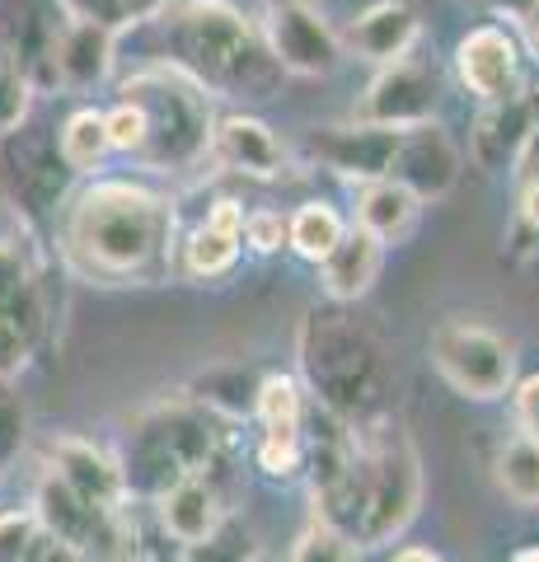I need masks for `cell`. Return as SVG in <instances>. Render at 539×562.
I'll return each mask as SVG.
<instances>
[{
	"mask_svg": "<svg viewBox=\"0 0 539 562\" xmlns=\"http://www.w3.org/2000/svg\"><path fill=\"white\" fill-rule=\"evenodd\" d=\"M117 99L132 103L136 122H142L136 150L127 155L132 165H142L146 173H193L198 165L212 160V94L193 76H183L179 66H142L136 76L123 80Z\"/></svg>",
	"mask_w": 539,
	"mask_h": 562,
	"instance_id": "5b68a950",
	"label": "cell"
},
{
	"mask_svg": "<svg viewBox=\"0 0 539 562\" xmlns=\"http://www.w3.org/2000/svg\"><path fill=\"white\" fill-rule=\"evenodd\" d=\"M216 450H221L216 413H206L193 398L165 403V408L136 417L132 431L123 436V454H117L127 502L132 497L136 502H160L183 473L212 469Z\"/></svg>",
	"mask_w": 539,
	"mask_h": 562,
	"instance_id": "8992f818",
	"label": "cell"
},
{
	"mask_svg": "<svg viewBox=\"0 0 539 562\" xmlns=\"http://www.w3.org/2000/svg\"><path fill=\"white\" fill-rule=\"evenodd\" d=\"M423 512V454L394 417L357 427V450L338 483L315 492V516L357 549H390Z\"/></svg>",
	"mask_w": 539,
	"mask_h": 562,
	"instance_id": "7a4b0ae2",
	"label": "cell"
},
{
	"mask_svg": "<svg viewBox=\"0 0 539 562\" xmlns=\"http://www.w3.org/2000/svg\"><path fill=\"white\" fill-rule=\"evenodd\" d=\"M347 231V221H343V211L334 202H301L287 216V249L291 254H301L305 262H319L334 244L343 239Z\"/></svg>",
	"mask_w": 539,
	"mask_h": 562,
	"instance_id": "4316f807",
	"label": "cell"
},
{
	"mask_svg": "<svg viewBox=\"0 0 539 562\" xmlns=\"http://www.w3.org/2000/svg\"><path fill=\"white\" fill-rule=\"evenodd\" d=\"M287 562H357V543L347 539L343 530H334L328 520H310L305 530H301V539L291 543V553H287Z\"/></svg>",
	"mask_w": 539,
	"mask_h": 562,
	"instance_id": "4dcf8cb0",
	"label": "cell"
},
{
	"mask_svg": "<svg viewBox=\"0 0 539 562\" xmlns=\"http://www.w3.org/2000/svg\"><path fill=\"white\" fill-rule=\"evenodd\" d=\"M245 206L235 198H221L212 202V211L188 231V239H179V249H173V268H183L188 277L198 281H216L225 272H235L239 254H245Z\"/></svg>",
	"mask_w": 539,
	"mask_h": 562,
	"instance_id": "2e32d148",
	"label": "cell"
},
{
	"mask_svg": "<svg viewBox=\"0 0 539 562\" xmlns=\"http://www.w3.org/2000/svg\"><path fill=\"white\" fill-rule=\"evenodd\" d=\"M258 384H263V375H254L249 366H212V371L188 380L183 398L202 403V408L216 417H254Z\"/></svg>",
	"mask_w": 539,
	"mask_h": 562,
	"instance_id": "d4e9b609",
	"label": "cell"
},
{
	"mask_svg": "<svg viewBox=\"0 0 539 562\" xmlns=\"http://www.w3.org/2000/svg\"><path fill=\"white\" fill-rule=\"evenodd\" d=\"M254 562H272V558L268 553H254Z\"/></svg>",
	"mask_w": 539,
	"mask_h": 562,
	"instance_id": "bcb514c9",
	"label": "cell"
},
{
	"mask_svg": "<svg viewBox=\"0 0 539 562\" xmlns=\"http://www.w3.org/2000/svg\"><path fill=\"white\" fill-rule=\"evenodd\" d=\"M258 38L272 52V61L287 76H334L343 61V33L328 24V14L310 0H272L263 10Z\"/></svg>",
	"mask_w": 539,
	"mask_h": 562,
	"instance_id": "9c48e42d",
	"label": "cell"
},
{
	"mask_svg": "<svg viewBox=\"0 0 539 562\" xmlns=\"http://www.w3.org/2000/svg\"><path fill=\"white\" fill-rule=\"evenodd\" d=\"M520 216H526L535 231H539V179L530 188H520Z\"/></svg>",
	"mask_w": 539,
	"mask_h": 562,
	"instance_id": "60d3db41",
	"label": "cell"
},
{
	"mask_svg": "<svg viewBox=\"0 0 539 562\" xmlns=\"http://www.w3.org/2000/svg\"><path fill=\"white\" fill-rule=\"evenodd\" d=\"M520 29H526V38L539 47V0H530V10L520 14Z\"/></svg>",
	"mask_w": 539,
	"mask_h": 562,
	"instance_id": "7bdbcfd3",
	"label": "cell"
},
{
	"mask_svg": "<svg viewBox=\"0 0 539 562\" xmlns=\"http://www.w3.org/2000/svg\"><path fill=\"white\" fill-rule=\"evenodd\" d=\"M423 198L408 192L398 179H375V183H361L357 188V225L371 231L380 244H404L413 231H417V216H423Z\"/></svg>",
	"mask_w": 539,
	"mask_h": 562,
	"instance_id": "cb8c5ba5",
	"label": "cell"
},
{
	"mask_svg": "<svg viewBox=\"0 0 539 562\" xmlns=\"http://www.w3.org/2000/svg\"><path fill=\"white\" fill-rule=\"evenodd\" d=\"M460 173H464V150L456 146V136H450L437 117L398 132L390 179H398L423 202H441L446 192L460 183Z\"/></svg>",
	"mask_w": 539,
	"mask_h": 562,
	"instance_id": "4fadbf2b",
	"label": "cell"
},
{
	"mask_svg": "<svg viewBox=\"0 0 539 562\" xmlns=\"http://www.w3.org/2000/svg\"><path fill=\"white\" fill-rule=\"evenodd\" d=\"M512 398H516V422H520V431L539 441V375L512 384Z\"/></svg>",
	"mask_w": 539,
	"mask_h": 562,
	"instance_id": "74e56055",
	"label": "cell"
},
{
	"mask_svg": "<svg viewBox=\"0 0 539 562\" xmlns=\"http://www.w3.org/2000/svg\"><path fill=\"white\" fill-rule=\"evenodd\" d=\"M456 76L479 103H497L526 90L520 80V43L512 29L479 24L456 43Z\"/></svg>",
	"mask_w": 539,
	"mask_h": 562,
	"instance_id": "5bb4252c",
	"label": "cell"
},
{
	"mask_svg": "<svg viewBox=\"0 0 539 562\" xmlns=\"http://www.w3.org/2000/svg\"><path fill=\"white\" fill-rule=\"evenodd\" d=\"M33 516H38V525L71 543V549H80L85 558H113L117 549H123V512H103V506H94L90 497H80V492L71 483H61L52 469H43L38 479V492H33Z\"/></svg>",
	"mask_w": 539,
	"mask_h": 562,
	"instance_id": "30bf717a",
	"label": "cell"
},
{
	"mask_svg": "<svg viewBox=\"0 0 539 562\" xmlns=\"http://www.w3.org/2000/svg\"><path fill=\"white\" fill-rule=\"evenodd\" d=\"M38 516L33 512H5L0 516V562H24L33 539H38Z\"/></svg>",
	"mask_w": 539,
	"mask_h": 562,
	"instance_id": "e575fe53",
	"label": "cell"
},
{
	"mask_svg": "<svg viewBox=\"0 0 539 562\" xmlns=\"http://www.w3.org/2000/svg\"><path fill=\"white\" fill-rule=\"evenodd\" d=\"M394 146H398V132L371 127V122H357V117L347 122V127H315L310 132L315 160L352 188L385 179L390 160H394Z\"/></svg>",
	"mask_w": 539,
	"mask_h": 562,
	"instance_id": "9a60e30c",
	"label": "cell"
},
{
	"mask_svg": "<svg viewBox=\"0 0 539 562\" xmlns=\"http://www.w3.org/2000/svg\"><path fill=\"white\" fill-rule=\"evenodd\" d=\"M33 291H38V272H33L24 244L0 239V310H10L14 301H24Z\"/></svg>",
	"mask_w": 539,
	"mask_h": 562,
	"instance_id": "d6a6232c",
	"label": "cell"
},
{
	"mask_svg": "<svg viewBox=\"0 0 539 562\" xmlns=\"http://www.w3.org/2000/svg\"><path fill=\"white\" fill-rule=\"evenodd\" d=\"M512 562H539V543H526V549H516Z\"/></svg>",
	"mask_w": 539,
	"mask_h": 562,
	"instance_id": "f6af8a7d",
	"label": "cell"
},
{
	"mask_svg": "<svg viewBox=\"0 0 539 562\" xmlns=\"http://www.w3.org/2000/svg\"><path fill=\"white\" fill-rule=\"evenodd\" d=\"M160 29V57L193 76L206 94L221 99H272L287 70L258 38V29L231 0H183L150 14Z\"/></svg>",
	"mask_w": 539,
	"mask_h": 562,
	"instance_id": "277c9868",
	"label": "cell"
},
{
	"mask_svg": "<svg viewBox=\"0 0 539 562\" xmlns=\"http://www.w3.org/2000/svg\"><path fill=\"white\" fill-rule=\"evenodd\" d=\"M497 487L507 492V502L526 506V512L539 506V441L535 436L520 431L497 450Z\"/></svg>",
	"mask_w": 539,
	"mask_h": 562,
	"instance_id": "83f0119b",
	"label": "cell"
},
{
	"mask_svg": "<svg viewBox=\"0 0 539 562\" xmlns=\"http://www.w3.org/2000/svg\"><path fill=\"white\" fill-rule=\"evenodd\" d=\"M295 366L310 403L347 427H371L394 413L398 371L385 338L347 305H315L295 333Z\"/></svg>",
	"mask_w": 539,
	"mask_h": 562,
	"instance_id": "3957f363",
	"label": "cell"
},
{
	"mask_svg": "<svg viewBox=\"0 0 539 562\" xmlns=\"http://www.w3.org/2000/svg\"><path fill=\"white\" fill-rule=\"evenodd\" d=\"M258 417V446L254 460L268 479H295L305 473V390L291 375H263L254 398Z\"/></svg>",
	"mask_w": 539,
	"mask_h": 562,
	"instance_id": "7c38bea8",
	"label": "cell"
},
{
	"mask_svg": "<svg viewBox=\"0 0 539 562\" xmlns=\"http://www.w3.org/2000/svg\"><path fill=\"white\" fill-rule=\"evenodd\" d=\"M493 5H497L502 14H507V20H516V24H520V14L530 10V0H493Z\"/></svg>",
	"mask_w": 539,
	"mask_h": 562,
	"instance_id": "ee69618b",
	"label": "cell"
},
{
	"mask_svg": "<svg viewBox=\"0 0 539 562\" xmlns=\"http://www.w3.org/2000/svg\"><path fill=\"white\" fill-rule=\"evenodd\" d=\"M417 43H423V20L404 0H375L343 33V52H352V57L371 66H390L398 57H408Z\"/></svg>",
	"mask_w": 539,
	"mask_h": 562,
	"instance_id": "ffe728a7",
	"label": "cell"
},
{
	"mask_svg": "<svg viewBox=\"0 0 539 562\" xmlns=\"http://www.w3.org/2000/svg\"><path fill=\"white\" fill-rule=\"evenodd\" d=\"M212 160L221 169L239 173V179H282L287 169V146L263 117L254 113H231V117H216V132H212Z\"/></svg>",
	"mask_w": 539,
	"mask_h": 562,
	"instance_id": "ac0fdd59",
	"label": "cell"
},
{
	"mask_svg": "<svg viewBox=\"0 0 539 562\" xmlns=\"http://www.w3.org/2000/svg\"><path fill=\"white\" fill-rule=\"evenodd\" d=\"M113 43L117 33L99 29V24H85V20H66L57 33V90H71L85 94L94 85L109 80L113 70Z\"/></svg>",
	"mask_w": 539,
	"mask_h": 562,
	"instance_id": "603a6c76",
	"label": "cell"
},
{
	"mask_svg": "<svg viewBox=\"0 0 539 562\" xmlns=\"http://www.w3.org/2000/svg\"><path fill=\"white\" fill-rule=\"evenodd\" d=\"M239 239H245V249L254 254H277L287 249V216L282 211H245V231H239Z\"/></svg>",
	"mask_w": 539,
	"mask_h": 562,
	"instance_id": "836d02e7",
	"label": "cell"
},
{
	"mask_svg": "<svg viewBox=\"0 0 539 562\" xmlns=\"http://www.w3.org/2000/svg\"><path fill=\"white\" fill-rule=\"evenodd\" d=\"M24 562H90L80 549H71V543H61V539H52L47 530H38V539H33V549Z\"/></svg>",
	"mask_w": 539,
	"mask_h": 562,
	"instance_id": "f35d334b",
	"label": "cell"
},
{
	"mask_svg": "<svg viewBox=\"0 0 539 562\" xmlns=\"http://www.w3.org/2000/svg\"><path fill=\"white\" fill-rule=\"evenodd\" d=\"M539 132V113H535V99L520 90L512 99H497V103H483L474 127H469V160L479 169H512L520 146Z\"/></svg>",
	"mask_w": 539,
	"mask_h": 562,
	"instance_id": "e0dca14e",
	"label": "cell"
},
{
	"mask_svg": "<svg viewBox=\"0 0 539 562\" xmlns=\"http://www.w3.org/2000/svg\"><path fill=\"white\" fill-rule=\"evenodd\" d=\"M394 562H446L441 553H431V549H417V543H408V549H398Z\"/></svg>",
	"mask_w": 539,
	"mask_h": 562,
	"instance_id": "b9f144b4",
	"label": "cell"
},
{
	"mask_svg": "<svg viewBox=\"0 0 539 562\" xmlns=\"http://www.w3.org/2000/svg\"><path fill=\"white\" fill-rule=\"evenodd\" d=\"M33 113V85L20 66H14V57H0V140H5L10 132H20L24 122Z\"/></svg>",
	"mask_w": 539,
	"mask_h": 562,
	"instance_id": "1f68e13d",
	"label": "cell"
},
{
	"mask_svg": "<svg viewBox=\"0 0 539 562\" xmlns=\"http://www.w3.org/2000/svg\"><path fill=\"white\" fill-rule=\"evenodd\" d=\"M165 5H169V0H123V10H127L132 24H142V20H150V14H160Z\"/></svg>",
	"mask_w": 539,
	"mask_h": 562,
	"instance_id": "ab89813d",
	"label": "cell"
},
{
	"mask_svg": "<svg viewBox=\"0 0 539 562\" xmlns=\"http://www.w3.org/2000/svg\"><path fill=\"white\" fill-rule=\"evenodd\" d=\"M47 469L57 473L61 483H71L80 497H90L103 512H123L127 506V487H123V469H117V454L99 450L85 436H57L47 446Z\"/></svg>",
	"mask_w": 539,
	"mask_h": 562,
	"instance_id": "d6986e66",
	"label": "cell"
},
{
	"mask_svg": "<svg viewBox=\"0 0 539 562\" xmlns=\"http://www.w3.org/2000/svg\"><path fill=\"white\" fill-rule=\"evenodd\" d=\"M437 109H441V70L431 61H417L408 52V57L375 70L367 94L357 99V122L404 132L417 127V122H431Z\"/></svg>",
	"mask_w": 539,
	"mask_h": 562,
	"instance_id": "8fae6325",
	"label": "cell"
},
{
	"mask_svg": "<svg viewBox=\"0 0 539 562\" xmlns=\"http://www.w3.org/2000/svg\"><path fill=\"white\" fill-rule=\"evenodd\" d=\"M57 5H61L66 20H85V24L109 29V33H127L132 29L123 0H57Z\"/></svg>",
	"mask_w": 539,
	"mask_h": 562,
	"instance_id": "d590c367",
	"label": "cell"
},
{
	"mask_svg": "<svg viewBox=\"0 0 539 562\" xmlns=\"http://www.w3.org/2000/svg\"><path fill=\"white\" fill-rule=\"evenodd\" d=\"M155 512H160V525L173 543H198L225 520V502H221V487L212 483V473L198 469V473H183V479L155 502Z\"/></svg>",
	"mask_w": 539,
	"mask_h": 562,
	"instance_id": "7402d4cb",
	"label": "cell"
},
{
	"mask_svg": "<svg viewBox=\"0 0 539 562\" xmlns=\"http://www.w3.org/2000/svg\"><path fill=\"white\" fill-rule=\"evenodd\" d=\"M71 179L76 173L61 165L57 155V136H47L43 127H24L10 132L0 140V183H5L10 202L24 211L33 225H47L57 221L61 202L71 198Z\"/></svg>",
	"mask_w": 539,
	"mask_h": 562,
	"instance_id": "ba28073f",
	"label": "cell"
},
{
	"mask_svg": "<svg viewBox=\"0 0 539 562\" xmlns=\"http://www.w3.org/2000/svg\"><path fill=\"white\" fill-rule=\"evenodd\" d=\"M57 155L61 165L76 173H99L103 160L113 155V140H109V122H103V109H76L71 117L61 122L57 132Z\"/></svg>",
	"mask_w": 539,
	"mask_h": 562,
	"instance_id": "484cf974",
	"label": "cell"
},
{
	"mask_svg": "<svg viewBox=\"0 0 539 562\" xmlns=\"http://www.w3.org/2000/svg\"><path fill=\"white\" fill-rule=\"evenodd\" d=\"M427 357L437 375L469 403H497L516 384V342L483 319H464V314L441 319L427 338Z\"/></svg>",
	"mask_w": 539,
	"mask_h": 562,
	"instance_id": "52a82bcc",
	"label": "cell"
},
{
	"mask_svg": "<svg viewBox=\"0 0 539 562\" xmlns=\"http://www.w3.org/2000/svg\"><path fill=\"white\" fill-rule=\"evenodd\" d=\"M254 553H258V543L245 530V520L225 512V520L206 539L183 543V558L179 562H254Z\"/></svg>",
	"mask_w": 539,
	"mask_h": 562,
	"instance_id": "f546056e",
	"label": "cell"
},
{
	"mask_svg": "<svg viewBox=\"0 0 539 562\" xmlns=\"http://www.w3.org/2000/svg\"><path fill=\"white\" fill-rule=\"evenodd\" d=\"M29 357H33V342L5 319V314H0V375L14 380V375H20L24 366H29Z\"/></svg>",
	"mask_w": 539,
	"mask_h": 562,
	"instance_id": "8d00e7d4",
	"label": "cell"
},
{
	"mask_svg": "<svg viewBox=\"0 0 539 562\" xmlns=\"http://www.w3.org/2000/svg\"><path fill=\"white\" fill-rule=\"evenodd\" d=\"M71 272L99 286H155L173 272L179 211L142 179H90L57 211Z\"/></svg>",
	"mask_w": 539,
	"mask_h": 562,
	"instance_id": "6da1fadb",
	"label": "cell"
},
{
	"mask_svg": "<svg viewBox=\"0 0 539 562\" xmlns=\"http://www.w3.org/2000/svg\"><path fill=\"white\" fill-rule=\"evenodd\" d=\"M29 431H33V422H29L24 394L14 390L10 375H0V479L20 469L24 450H29Z\"/></svg>",
	"mask_w": 539,
	"mask_h": 562,
	"instance_id": "f1b7e54d",
	"label": "cell"
},
{
	"mask_svg": "<svg viewBox=\"0 0 539 562\" xmlns=\"http://www.w3.org/2000/svg\"><path fill=\"white\" fill-rule=\"evenodd\" d=\"M319 286L334 305H357L367 301L380 281V268H385V244H380L371 231L361 225H347L343 239L328 249L319 262Z\"/></svg>",
	"mask_w": 539,
	"mask_h": 562,
	"instance_id": "44dd1931",
	"label": "cell"
}]
</instances>
